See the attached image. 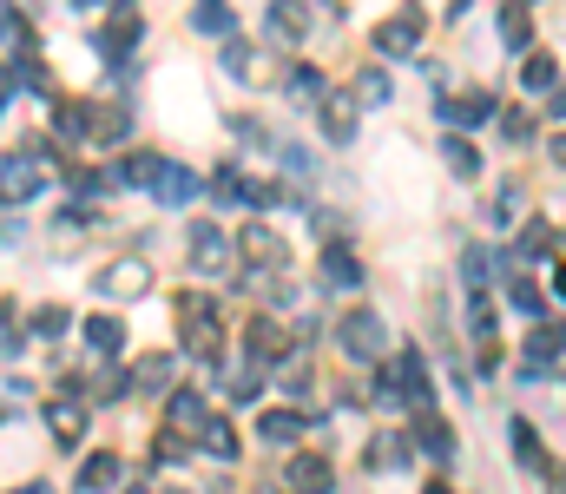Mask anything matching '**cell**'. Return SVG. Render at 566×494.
Listing matches in <instances>:
<instances>
[{
  "instance_id": "44dd1931",
  "label": "cell",
  "mask_w": 566,
  "mask_h": 494,
  "mask_svg": "<svg viewBox=\"0 0 566 494\" xmlns=\"http://www.w3.org/2000/svg\"><path fill=\"white\" fill-rule=\"evenodd\" d=\"M441 159H448V172H455V178H481V152H474L461 132H455V139H441Z\"/></svg>"
},
{
  "instance_id": "484cf974",
  "label": "cell",
  "mask_w": 566,
  "mask_h": 494,
  "mask_svg": "<svg viewBox=\"0 0 566 494\" xmlns=\"http://www.w3.org/2000/svg\"><path fill=\"white\" fill-rule=\"evenodd\" d=\"M112 481H119V455H93V462L79 468V488H86V494L112 488Z\"/></svg>"
},
{
  "instance_id": "7a4b0ae2",
  "label": "cell",
  "mask_w": 566,
  "mask_h": 494,
  "mask_svg": "<svg viewBox=\"0 0 566 494\" xmlns=\"http://www.w3.org/2000/svg\"><path fill=\"white\" fill-rule=\"evenodd\" d=\"M139 33H145V27H139V7H132V0H119V7H112V27L99 33V53L119 66L132 47H139Z\"/></svg>"
},
{
  "instance_id": "30bf717a",
  "label": "cell",
  "mask_w": 566,
  "mask_h": 494,
  "mask_svg": "<svg viewBox=\"0 0 566 494\" xmlns=\"http://www.w3.org/2000/svg\"><path fill=\"white\" fill-rule=\"evenodd\" d=\"M303 33H310V14H303V0H270V40H290V47H297Z\"/></svg>"
},
{
  "instance_id": "74e56055",
  "label": "cell",
  "mask_w": 566,
  "mask_h": 494,
  "mask_svg": "<svg viewBox=\"0 0 566 494\" xmlns=\"http://www.w3.org/2000/svg\"><path fill=\"white\" fill-rule=\"evenodd\" d=\"M369 462H376V468H409V435H382V448H376V455H369Z\"/></svg>"
},
{
  "instance_id": "9c48e42d",
  "label": "cell",
  "mask_w": 566,
  "mask_h": 494,
  "mask_svg": "<svg viewBox=\"0 0 566 494\" xmlns=\"http://www.w3.org/2000/svg\"><path fill=\"white\" fill-rule=\"evenodd\" d=\"M395 376H402V402H409V409L422 415V409H428V396H435V389H428L422 356H415V350H402V356H395Z\"/></svg>"
},
{
  "instance_id": "f546056e",
  "label": "cell",
  "mask_w": 566,
  "mask_h": 494,
  "mask_svg": "<svg viewBox=\"0 0 566 494\" xmlns=\"http://www.w3.org/2000/svg\"><path fill=\"white\" fill-rule=\"evenodd\" d=\"M553 251V224H520V244H514V257H547Z\"/></svg>"
},
{
  "instance_id": "d590c367",
  "label": "cell",
  "mask_w": 566,
  "mask_h": 494,
  "mask_svg": "<svg viewBox=\"0 0 566 494\" xmlns=\"http://www.w3.org/2000/svg\"><path fill=\"white\" fill-rule=\"evenodd\" d=\"M198 435H205V448L218 455V462H231V455H237V435H231V422H205Z\"/></svg>"
},
{
  "instance_id": "4dcf8cb0",
  "label": "cell",
  "mask_w": 566,
  "mask_h": 494,
  "mask_svg": "<svg viewBox=\"0 0 566 494\" xmlns=\"http://www.w3.org/2000/svg\"><path fill=\"white\" fill-rule=\"evenodd\" d=\"M527 40H534L527 14H520V7H507V14H501V47H507V53H527Z\"/></svg>"
},
{
  "instance_id": "ee69618b",
  "label": "cell",
  "mask_w": 566,
  "mask_h": 494,
  "mask_svg": "<svg viewBox=\"0 0 566 494\" xmlns=\"http://www.w3.org/2000/svg\"><path fill=\"white\" fill-rule=\"evenodd\" d=\"M547 112H553V126H566V80L553 86V106H547Z\"/></svg>"
},
{
  "instance_id": "4316f807",
  "label": "cell",
  "mask_w": 566,
  "mask_h": 494,
  "mask_svg": "<svg viewBox=\"0 0 566 494\" xmlns=\"http://www.w3.org/2000/svg\"><path fill=\"white\" fill-rule=\"evenodd\" d=\"M251 356H257V363H277V356H283V330H277V323H251Z\"/></svg>"
},
{
  "instance_id": "7dc6e473",
  "label": "cell",
  "mask_w": 566,
  "mask_h": 494,
  "mask_svg": "<svg viewBox=\"0 0 566 494\" xmlns=\"http://www.w3.org/2000/svg\"><path fill=\"white\" fill-rule=\"evenodd\" d=\"M132 494H145V488H132Z\"/></svg>"
},
{
  "instance_id": "f6af8a7d",
  "label": "cell",
  "mask_w": 566,
  "mask_h": 494,
  "mask_svg": "<svg viewBox=\"0 0 566 494\" xmlns=\"http://www.w3.org/2000/svg\"><path fill=\"white\" fill-rule=\"evenodd\" d=\"M14 494H53V488H40V481H27V488H14Z\"/></svg>"
},
{
  "instance_id": "d4e9b609",
  "label": "cell",
  "mask_w": 566,
  "mask_h": 494,
  "mask_svg": "<svg viewBox=\"0 0 566 494\" xmlns=\"http://www.w3.org/2000/svg\"><path fill=\"white\" fill-rule=\"evenodd\" d=\"M283 93H290V99H303V106H316V99H323V73H316V66H290Z\"/></svg>"
},
{
  "instance_id": "7c38bea8",
  "label": "cell",
  "mask_w": 566,
  "mask_h": 494,
  "mask_svg": "<svg viewBox=\"0 0 566 494\" xmlns=\"http://www.w3.org/2000/svg\"><path fill=\"white\" fill-rule=\"evenodd\" d=\"M290 488L297 494H330V462H323V455H290Z\"/></svg>"
},
{
  "instance_id": "bcb514c9",
  "label": "cell",
  "mask_w": 566,
  "mask_h": 494,
  "mask_svg": "<svg viewBox=\"0 0 566 494\" xmlns=\"http://www.w3.org/2000/svg\"><path fill=\"white\" fill-rule=\"evenodd\" d=\"M553 152H560V159H566V139H553Z\"/></svg>"
},
{
  "instance_id": "d6a6232c",
  "label": "cell",
  "mask_w": 566,
  "mask_h": 494,
  "mask_svg": "<svg viewBox=\"0 0 566 494\" xmlns=\"http://www.w3.org/2000/svg\"><path fill=\"white\" fill-rule=\"evenodd\" d=\"M514 455H520V468H540V475H547V455H540V442H534V429H527V422H514Z\"/></svg>"
},
{
  "instance_id": "f35d334b",
  "label": "cell",
  "mask_w": 566,
  "mask_h": 494,
  "mask_svg": "<svg viewBox=\"0 0 566 494\" xmlns=\"http://www.w3.org/2000/svg\"><path fill=\"white\" fill-rule=\"evenodd\" d=\"M507 303H514V310H527V317H540V303H547V297H540V284H527V277H520V284L507 290Z\"/></svg>"
},
{
  "instance_id": "83f0119b",
  "label": "cell",
  "mask_w": 566,
  "mask_h": 494,
  "mask_svg": "<svg viewBox=\"0 0 566 494\" xmlns=\"http://www.w3.org/2000/svg\"><path fill=\"white\" fill-rule=\"evenodd\" d=\"M172 356H139V363H132V383H145V389H165L172 383Z\"/></svg>"
},
{
  "instance_id": "3957f363",
  "label": "cell",
  "mask_w": 566,
  "mask_h": 494,
  "mask_svg": "<svg viewBox=\"0 0 566 494\" xmlns=\"http://www.w3.org/2000/svg\"><path fill=\"white\" fill-rule=\"evenodd\" d=\"M422 27H428V14H422V7H402V14H395V20H382V27H376V47L402 60V53H415V40H422Z\"/></svg>"
},
{
  "instance_id": "ba28073f",
  "label": "cell",
  "mask_w": 566,
  "mask_h": 494,
  "mask_svg": "<svg viewBox=\"0 0 566 494\" xmlns=\"http://www.w3.org/2000/svg\"><path fill=\"white\" fill-rule=\"evenodd\" d=\"M198 192H205V178H198V172H185V165H165V178H158L152 198H158V205H172V211H185Z\"/></svg>"
},
{
  "instance_id": "ab89813d",
  "label": "cell",
  "mask_w": 566,
  "mask_h": 494,
  "mask_svg": "<svg viewBox=\"0 0 566 494\" xmlns=\"http://www.w3.org/2000/svg\"><path fill=\"white\" fill-rule=\"evenodd\" d=\"M501 132H507V145H527L534 139V119L527 112H501Z\"/></svg>"
},
{
  "instance_id": "603a6c76",
  "label": "cell",
  "mask_w": 566,
  "mask_h": 494,
  "mask_svg": "<svg viewBox=\"0 0 566 494\" xmlns=\"http://www.w3.org/2000/svg\"><path fill=\"white\" fill-rule=\"evenodd\" d=\"M79 336H86V350H93V356H119V336H126V330H119L112 317H93Z\"/></svg>"
},
{
  "instance_id": "9a60e30c",
  "label": "cell",
  "mask_w": 566,
  "mask_h": 494,
  "mask_svg": "<svg viewBox=\"0 0 566 494\" xmlns=\"http://www.w3.org/2000/svg\"><path fill=\"white\" fill-rule=\"evenodd\" d=\"M40 185H47V178H40V165H33V159H20V152H14V159H7V205L33 198Z\"/></svg>"
},
{
  "instance_id": "e575fe53",
  "label": "cell",
  "mask_w": 566,
  "mask_h": 494,
  "mask_svg": "<svg viewBox=\"0 0 566 494\" xmlns=\"http://www.w3.org/2000/svg\"><path fill=\"white\" fill-rule=\"evenodd\" d=\"M93 139L119 145V139H126V112H119V106H99V112H93Z\"/></svg>"
},
{
  "instance_id": "8fae6325",
  "label": "cell",
  "mask_w": 566,
  "mask_h": 494,
  "mask_svg": "<svg viewBox=\"0 0 566 494\" xmlns=\"http://www.w3.org/2000/svg\"><path fill=\"white\" fill-rule=\"evenodd\" d=\"M158 178H165V165H158L152 152H132V159H119L112 185H139V192H158Z\"/></svg>"
},
{
  "instance_id": "8992f818",
  "label": "cell",
  "mask_w": 566,
  "mask_h": 494,
  "mask_svg": "<svg viewBox=\"0 0 566 494\" xmlns=\"http://www.w3.org/2000/svg\"><path fill=\"white\" fill-rule=\"evenodd\" d=\"M185 323H191V356H205V363H211V356H218V310H211V303L205 297H185Z\"/></svg>"
},
{
  "instance_id": "277c9868",
  "label": "cell",
  "mask_w": 566,
  "mask_h": 494,
  "mask_svg": "<svg viewBox=\"0 0 566 494\" xmlns=\"http://www.w3.org/2000/svg\"><path fill=\"white\" fill-rule=\"evenodd\" d=\"M231 264V238H224V224H191V271H224Z\"/></svg>"
},
{
  "instance_id": "1f68e13d",
  "label": "cell",
  "mask_w": 566,
  "mask_h": 494,
  "mask_svg": "<svg viewBox=\"0 0 566 494\" xmlns=\"http://www.w3.org/2000/svg\"><path fill=\"white\" fill-rule=\"evenodd\" d=\"M172 422H178V429H205L211 415H205V402L191 396V389H178V396H172Z\"/></svg>"
},
{
  "instance_id": "7bdbcfd3",
  "label": "cell",
  "mask_w": 566,
  "mask_h": 494,
  "mask_svg": "<svg viewBox=\"0 0 566 494\" xmlns=\"http://www.w3.org/2000/svg\"><path fill=\"white\" fill-rule=\"evenodd\" d=\"M514 211H520V192H501V198H494V218H501V224L514 218Z\"/></svg>"
},
{
  "instance_id": "836d02e7",
  "label": "cell",
  "mask_w": 566,
  "mask_h": 494,
  "mask_svg": "<svg viewBox=\"0 0 566 494\" xmlns=\"http://www.w3.org/2000/svg\"><path fill=\"white\" fill-rule=\"evenodd\" d=\"M461 277H468V290H474V297H488V277H494L488 251H468V257H461Z\"/></svg>"
},
{
  "instance_id": "2e32d148",
  "label": "cell",
  "mask_w": 566,
  "mask_h": 494,
  "mask_svg": "<svg viewBox=\"0 0 566 494\" xmlns=\"http://www.w3.org/2000/svg\"><path fill=\"white\" fill-rule=\"evenodd\" d=\"M237 244H244V257H257V264H283V238H277V231H264V224H244Z\"/></svg>"
},
{
  "instance_id": "cb8c5ba5",
  "label": "cell",
  "mask_w": 566,
  "mask_h": 494,
  "mask_svg": "<svg viewBox=\"0 0 566 494\" xmlns=\"http://www.w3.org/2000/svg\"><path fill=\"white\" fill-rule=\"evenodd\" d=\"M191 27L198 33H231V7H224V0H191Z\"/></svg>"
},
{
  "instance_id": "5bb4252c",
  "label": "cell",
  "mask_w": 566,
  "mask_h": 494,
  "mask_svg": "<svg viewBox=\"0 0 566 494\" xmlns=\"http://www.w3.org/2000/svg\"><path fill=\"white\" fill-rule=\"evenodd\" d=\"M145 284H152V277H145V264H139V257H132V264H112V271L99 277V290H106V297H139Z\"/></svg>"
},
{
  "instance_id": "7402d4cb",
  "label": "cell",
  "mask_w": 566,
  "mask_h": 494,
  "mask_svg": "<svg viewBox=\"0 0 566 494\" xmlns=\"http://www.w3.org/2000/svg\"><path fill=\"white\" fill-rule=\"evenodd\" d=\"M323 132H330L336 145H349L356 139V106H349V99H330V106H323Z\"/></svg>"
},
{
  "instance_id": "e0dca14e",
  "label": "cell",
  "mask_w": 566,
  "mask_h": 494,
  "mask_svg": "<svg viewBox=\"0 0 566 494\" xmlns=\"http://www.w3.org/2000/svg\"><path fill=\"white\" fill-rule=\"evenodd\" d=\"M323 284H330V290H356V284H362V264L330 244V251H323Z\"/></svg>"
},
{
  "instance_id": "ffe728a7",
  "label": "cell",
  "mask_w": 566,
  "mask_h": 494,
  "mask_svg": "<svg viewBox=\"0 0 566 494\" xmlns=\"http://www.w3.org/2000/svg\"><path fill=\"white\" fill-rule=\"evenodd\" d=\"M297 435H303V422H297L290 409H270L264 422H257V442H277V448H290Z\"/></svg>"
},
{
  "instance_id": "8d00e7d4",
  "label": "cell",
  "mask_w": 566,
  "mask_h": 494,
  "mask_svg": "<svg viewBox=\"0 0 566 494\" xmlns=\"http://www.w3.org/2000/svg\"><path fill=\"white\" fill-rule=\"evenodd\" d=\"M389 93H395L389 73H362V80H356V99H362V106H389Z\"/></svg>"
},
{
  "instance_id": "6da1fadb",
  "label": "cell",
  "mask_w": 566,
  "mask_h": 494,
  "mask_svg": "<svg viewBox=\"0 0 566 494\" xmlns=\"http://www.w3.org/2000/svg\"><path fill=\"white\" fill-rule=\"evenodd\" d=\"M336 336H343V356H356V363H376V356L389 350V336H382V317H376V310H349Z\"/></svg>"
},
{
  "instance_id": "60d3db41",
  "label": "cell",
  "mask_w": 566,
  "mask_h": 494,
  "mask_svg": "<svg viewBox=\"0 0 566 494\" xmlns=\"http://www.w3.org/2000/svg\"><path fill=\"white\" fill-rule=\"evenodd\" d=\"M33 330H40V336H60L66 330V310H40V317H33Z\"/></svg>"
},
{
  "instance_id": "d6986e66",
  "label": "cell",
  "mask_w": 566,
  "mask_h": 494,
  "mask_svg": "<svg viewBox=\"0 0 566 494\" xmlns=\"http://www.w3.org/2000/svg\"><path fill=\"white\" fill-rule=\"evenodd\" d=\"M527 356H534V363H560L566 356V323H540V330L527 336Z\"/></svg>"
},
{
  "instance_id": "f1b7e54d",
  "label": "cell",
  "mask_w": 566,
  "mask_h": 494,
  "mask_svg": "<svg viewBox=\"0 0 566 494\" xmlns=\"http://www.w3.org/2000/svg\"><path fill=\"white\" fill-rule=\"evenodd\" d=\"M520 80L534 86V93H553V86H560V66H553V53H527V73H520Z\"/></svg>"
},
{
  "instance_id": "52a82bcc",
  "label": "cell",
  "mask_w": 566,
  "mask_h": 494,
  "mask_svg": "<svg viewBox=\"0 0 566 494\" xmlns=\"http://www.w3.org/2000/svg\"><path fill=\"white\" fill-rule=\"evenodd\" d=\"M415 442H422V455H428V462H455V429H448V422H441L435 409H422V415H415Z\"/></svg>"
},
{
  "instance_id": "4fadbf2b",
  "label": "cell",
  "mask_w": 566,
  "mask_h": 494,
  "mask_svg": "<svg viewBox=\"0 0 566 494\" xmlns=\"http://www.w3.org/2000/svg\"><path fill=\"white\" fill-rule=\"evenodd\" d=\"M47 429L60 435L66 448H79V435H86V409H79L73 396H60V402H53V409H47Z\"/></svg>"
},
{
  "instance_id": "b9f144b4",
  "label": "cell",
  "mask_w": 566,
  "mask_h": 494,
  "mask_svg": "<svg viewBox=\"0 0 566 494\" xmlns=\"http://www.w3.org/2000/svg\"><path fill=\"white\" fill-rule=\"evenodd\" d=\"M257 396V376H231V402H251Z\"/></svg>"
},
{
  "instance_id": "ac0fdd59",
  "label": "cell",
  "mask_w": 566,
  "mask_h": 494,
  "mask_svg": "<svg viewBox=\"0 0 566 494\" xmlns=\"http://www.w3.org/2000/svg\"><path fill=\"white\" fill-rule=\"evenodd\" d=\"M224 73H237V80H270V66L257 60V47H244V40H224Z\"/></svg>"
},
{
  "instance_id": "5b68a950",
  "label": "cell",
  "mask_w": 566,
  "mask_h": 494,
  "mask_svg": "<svg viewBox=\"0 0 566 494\" xmlns=\"http://www.w3.org/2000/svg\"><path fill=\"white\" fill-rule=\"evenodd\" d=\"M494 119V99L488 93H441V126H488Z\"/></svg>"
}]
</instances>
